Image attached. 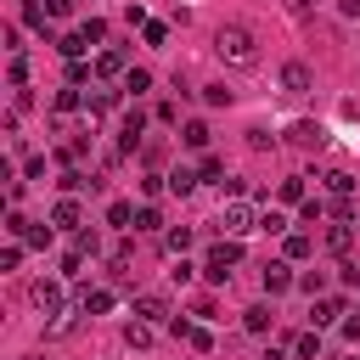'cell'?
<instances>
[{
    "label": "cell",
    "mask_w": 360,
    "mask_h": 360,
    "mask_svg": "<svg viewBox=\"0 0 360 360\" xmlns=\"http://www.w3.org/2000/svg\"><path fill=\"white\" fill-rule=\"evenodd\" d=\"M180 141H186V146H191V152H202V146H208V124H202V118H191V124H186V135H180Z\"/></svg>",
    "instance_id": "obj_21"
},
{
    "label": "cell",
    "mask_w": 360,
    "mask_h": 360,
    "mask_svg": "<svg viewBox=\"0 0 360 360\" xmlns=\"http://www.w3.org/2000/svg\"><path fill=\"white\" fill-rule=\"evenodd\" d=\"M309 84H315V73H309L304 62H287V68H281V90H287V96H304Z\"/></svg>",
    "instance_id": "obj_8"
},
{
    "label": "cell",
    "mask_w": 360,
    "mask_h": 360,
    "mask_svg": "<svg viewBox=\"0 0 360 360\" xmlns=\"http://www.w3.org/2000/svg\"><path fill=\"white\" fill-rule=\"evenodd\" d=\"M73 107H79V90H56V101H51V112H56V118H68Z\"/></svg>",
    "instance_id": "obj_25"
},
{
    "label": "cell",
    "mask_w": 360,
    "mask_h": 360,
    "mask_svg": "<svg viewBox=\"0 0 360 360\" xmlns=\"http://www.w3.org/2000/svg\"><path fill=\"white\" fill-rule=\"evenodd\" d=\"M343 338H349V343H360V315H349V321H343Z\"/></svg>",
    "instance_id": "obj_42"
},
{
    "label": "cell",
    "mask_w": 360,
    "mask_h": 360,
    "mask_svg": "<svg viewBox=\"0 0 360 360\" xmlns=\"http://www.w3.org/2000/svg\"><path fill=\"white\" fill-rule=\"evenodd\" d=\"M214 51H219V62H231V68H253V62H259V39H253L242 22H225V28L214 34Z\"/></svg>",
    "instance_id": "obj_1"
},
{
    "label": "cell",
    "mask_w": 360,
    "mask_h": 360,
    "mask_svg": "<svg viewBox=\"0 0 360 360\" xmlns=\"http://www.w3.org/2000/svg\"><path fill=\"white\" fill-rule=\"evenodd\" d=\"M73 248H79V253H96V248H101V236L84 225V231H73Z\"/></svg>",
    "instance_id": "obj_32"
},
{
    "label": "cell",
    "mask_w": 360,
    "mask_h": 360,
    "mask_svg": "<svg viewBox=\"0 0 360 360\" xmlns=\"http://www.w3.org/2000/svg\"><path fill=\"white\" fill-rule=\"evenodd\" d=\"M259 231H270V236H276V231H287V219L270 208V214H259Z\"/></svg>",
    "instance_id": "obj_37"
},
{
    "label": "cell",
    "mask_w": 360,
    "mask_h": 360,
    "mask_svg": "<svg viewBox=\"0 0 360 360\" xmlns=\"http://www.w3.org/2000/svg\"><path fill=\"white\" fill-rule=\"evenodd\" d=\"M309 315H315V326H332V321H343V298H321Z\"/></svg>",
    "instance_id": "obj_17"
},
{
    "label": "cell",
    "mask_w": 360,
    "mask_h": 360,
    "mask_svg": "<svg viewBox=\"0 0 360 360\" xmlns=\"http://www.w3.org/2000/svg\"><path fill=\"white\" fill-rule=\"evenodd\" d=\"M259 281H264V292L276 298V292H287V287H298V276H292V264L287 259H270L264 270H259Z\"/></svg>",
    "instance_id": "obj_4"
},
{
    "label": "cell",
    "mask_w": 360,
    "mask_h": 360,
    "mask_svg": "<svg viewBox=\"0 0 360 360\" xmlns=\"http://www.w3.org/2000/svg\"><path fill=\"white\" fill-rule=\"evenodd\" d=\"M107 107H118V90H90V118L107 112Z\"/></svg>",
    "instance_id": "obj_26"
},
{
    "label": "cell",
    "mask_w": 360,
    "mask_h": 360,
    "mask_svg": "<svg viewBox=\"0 0 360 360\" xmlns=\"http://www.w3.org/2000/svg\"><path fill=\"white\" fill-rule=\"evenodd\" d=\"M281 202H309V197H304V180H298V174H287V180H281Z\"/></svg>",
    "instance_id": "obj_27"
},
{
    "label": "cell",
    "mask_w": 360,
    "mask_h": 360,
    "mask_svg": "<svg viewBox=\"0 0 360 360\" xmlns=\"http://www.w3.org/2000/svg\"><path fill=\"white\" fill-rule=\"evenodd\" d=\"M22 360H45V354H22Z\"/></svg>",
    "instance_id": "obj_45"
},
{
    "label": "cell",
    "mask_w": 360,
    "mask_h": 360,
    "mask_svg": "<svg viewBox=\"0 0 360 360\" xmlns=\"http://www.w3.org/2000/svg\"><path fill=\"white\" fill-rule=\"evenodd\" d=\"M298 287H304V292H309V298H315V292H321V287H326V276H321V270H304V276H298Z\"/></svg>",
    "instance_id": "obj_36"
},
{
    "label": "cell",
    "mask_w": 360,
    "mask_h": 360,
    "mask_svg": "<svg viewBox=\"0 0 360 360\" xmlns=\"http://www.w3.org/2000/svg\"><path fill=\"white\" fill-rule=\"evenodd\" d=\"M79 34H84V45H101V39H107V22H101V17H84Z\"/></svg>",
    "instance_id": "obj_23"
},
{
    "label": "cell",
    "mask_w": 360,
    "mask_h": 360,
    "mask_svg": "<svg viewBox=\"0 0 360 360\" xmlns=\"http://www.w3.org/2000/svg\"><path fill=\"white\" fill-rule=\"evenodd\" d=\"M141 34H146V45H163V39H169V28H163V22H146Z\"/></svg>",
    "instance_id": "obj_38"
},
{
    "label": "cell",
    "mask_w": 360,
    "mask_h": 360,
    "mask_svg": "<svg viewBox=\"0 0 360 360\" xmlns=\"http://www.w3.org/2000/svg\"><path fill=\"white\" fill-rule=\"evenodd\" d=\"M219 225H225V236H248V231H259V208L248 197H231L225 214H219Z\"/></svg>",
    "instance_id": "obj_3"
},
{
    "label": "cell",
    "mask_w": 360,
    "mask_h": 360,
    "mask_svg": "<svg viewBox=\"0 0 360 360\" xmlns=\"http://www.w3.org/2000/svg\"><path fill=\"white\" fill-rule=\"evenodd\" d=\"M51 225H62V231H84V214H79V202H73V197H62V202L51 208Z\"/></svg>",
    "instance_id": "obj_9"
},
{
    "label": "cell",
    "mask_w": 360,
    "mask_h": 360,
    "mask_svg": "<svg viewBox=\"0 0 360 360\" xmlns=\"http://www.w3.org/2000/svg\"><path fill=\"white\" fill-rule=\"evenodd\" d=\"M135 315H141V321H163V315H169V298H163V292H141V298H135Z\"/></svg>",
    "instance_id": "obj_12"
},
{
    "label": "cell",
    "mask_w": 360,
    "mask_h": 360,
    "mask_svg": "<svg viewBox=\"0 0 360 360\" xmlns=\"http://www.w3.org/2000/svg\"><path fill=\"white\" fill-rule=\"evenodd\" d=\"M56 51H62L68 62H79V56H84L90 45H84V34H62V39H56Z\"/></svg>",
    "instance_id": "obj_19"
},
{
    "label": "cell",
    "mask_w": 360,
    "mask_h": 360,
    "mask_svg": "<svg viewBox=\"0 0 360 360\" xmlns=\"http://www.w3.org/2000/svg\"><path fill=\"white\" fill-rule=\"evenodd\" d=\"M124 343H129V349H152V321H141V315H135V321L124 326Z\"/></svg>",
    "instance_id": "obj_15"
},
{
    "label": "cell",
    "mask_w": 360,
    "mask_h": 360,
    "mask_svg": "<svg viewBox=\"0 0 360 360\" xmlns=\"http://www.w3.org/2000/svg\"><path fill=\"white\" fill-rule=\"evenodd\" d=\"M129 219H135V208H129V202H107V225H118V231H124Z\"/></svg>",
    "instance_id": "obj_28"
},
{
    "label": "cell",
    "mask_w": 360,
    "mask_h": 360,
    "mask_svg": "<svg viewBox=\"0 0 360 360\" xmlns=\"http://www.w3.org/2000/svg\"><path fill=\"white\" fill-rule=\"evenodd\" d=\"M141 135H146V112H129V118H124V135H118V141H124V152H129Z\"/></svg>",
    "instance_id": "obj_18"
},
{
    "label": "cell",
    "mask_w": 360,
    "mask_h": 360,
    "mask_svg": "<svg viewBox=\"0 0 360 360\" xmlns=\"http://www.w3.org/2000/svg\"><path fill=\"white\" fill-rule=\"evenodd\" d=\"M349 248H354V225H349V219H332V225H326V253L349 259Z\"/></svg>",
    "instance_id": "obj_7"
},
{
    "label": "cell",
    "mask_w": 360,
    "mask_h": 360,
    "mask_svg": "<svg viewBox=\"0 0 360 360\" xmlns=\"http://www.w3.org/2000/svg\"><path fill=\"white\" fill-rule=\"evenodd\" d=\"M242 326H248V332H264V326H270V309H264V304H253V309L242 315Z\"/></svg>",
    "instance_id": "obj_29"
},
{
    "label": "cell",
    "mask_w": 360,
    "mask_h": 360,
    "mask_svg": "<svg viewBox=\"0 0 360 360\" xmlns=\"http://www.w3.org/2000/svg\"><path fill=\"white\" fill-rule=\"evenodd\" d=\"M309 6H315V0H287V11H298V17H304Z\"/></svg>",
    "instance_id": "obj_44"
},
{
    "label": "cell",
    "mask_w": 360,
    "mask_h": 360,
    "mask_svg": "<svg viewBox=\"0 0 360 360\" xmlns=\"http://www.w3.org/2000/svg\"><path fill=\"white\" fill-rule=\"evenodd\" d=\"M321 186H326L332 197H349V191H354V174H349V169H326V174H321Z\"/></svg>",
    "instance_id": "obj_14"
},
{
    "label": "cell",
    "mask_w": 360,
    "mask_h": 360,
    "mask_svg": "<svg viewBox=\"0 0 360 360\" xmlns=\"http://www.w3.org/2000/svg\"><path fill=\"white\" fill-rule=\"evenodd\" d=\"M287 141H292L298 152H321V146H326V129H321V124H309V118H298V124L287 129Z\"/></svg>",
    "instance_id": "obj_5"
},
{
    "label": "cell",
    "mask_w": 360,
    "mask_h": 360,
    "mask_svg": "<svg viewBox=\"0 0 360 360\" xmlns=\"http://www.w3.org/2000/svg\"><path fill=\"white\" fill-rule=\"evenodd\" d=\"M186 248H191V231H186V225H174V231H163V253H174V259H186Z\"/></svg>",
    "instance_id": "obj_16"
},
{
    "label": "cell",
    "mask_w": 360,
    "mask_h": 360,
    "mask_svg": "<svg viewBox=\"0 0 360 360\" xmlns=\"http://www.w3.org/2000/svg\"><path fill=\"white\" fill-rule=\"evenodd\" d=\"M6 73H11V84H17V90H28V56H11V68H6Z\"/></svg>",
    "instance_id": "obj_30"
},
{
    "label": "cell",
    "mask_w": 360,
    "mask_h": 360,
    "mask_svg": "<svg viewBox=\"0 0 360 360\" xmlns=\"http://www.w3.org/2000/svg\"><path fill=\"white\" fill-rule=\"evenodd\" d=\"M292 354H298V360H315V354H321V338H315V332H298Z\"/></svg>",
    "instance_id": "obj_24"
},
{
    "label": "cell",
    "mask_w": 360,
    "mask_h": 360,
    "mask_svg": "<svg viewBox=\"0 0 360 360\" xmlns=\"http://www.w3.org/2000/svg\"><path fill=\"white\" fill-rule=\"evenodd\" d=\"M124 90H129V96H146V90H152V73H146V68H129V73H124Z\"/></svg>",
    "instance_id": "obj_20"
},
{
    "label": "cell",
    "mask_w": 360,
    "mask_h": 360,
    "mask_svg": "<svg viewBox=\"0 0 360 360\" xmlns=\"http://www.w3.org/2000/svg\"><path fill=\"white\" fill-rule=\"evenodd\" d=\"M304 253H309V236L292 231V236H287V259H304Z\"/></svg>",
    "instance_id": "obj_35"
},
{
    "label": "cell",
    "mask_w": 360,
    "mask_h": 360,
    "mask_svg": "<svg viewBox=\"0 0 360 360\" xmlns=\"http://www.w3.org/2000/svg\"><path fill=\"white\" fill-rule=\"evenodd\" d=\"M202 101H208V107H231V90H225V84H208Z\"/></svg>",
    "instance_id": "obj_33"
},
{
    "label": "cell",
    "mask_w": 360,
    "mask_h": 360,
    "mask_svg": "<svg viewBox=\"0 0 360 360\" xmlns=\"http://www.w3.org/2000/svg\"><path fill=\"white\" fill-rule=\"evenodd\" d=\"M84 79H90V68H84V56H79V62H68V84H84Z\"/></svg>",
    "instance_id": "obj_39"
},
{
    "label": "cell",
    "mask_w": 360,
    "mask_h": 360,
    "mask_svg": "<svg viewBox=\"0 0 360 360\" xmlns=\"http://www.w3.org/2000/svg\"><path fill=\"white\" fill-rule=\"evenodd\" d=\"M163 219H158V208H135V231H158Z\"/></svg>",
    "instance_id": "obj_34"
},
{
    "label": "cell",
    "mask_w": 360,
    "mask_h": 360,
    "mask_svg": "<svg viewBox=\"0 0 360 360\" xmlns=\"http://www.w3.org/2000/svg\"><path fill=\"white\" fill-rule=\"evenodd\" d=\"M6 231H11V236H22V242H34V248H51V225H28L22 214H11V219H6Z\"/></svg>",
    "instance_id": "obj_6"
},
{
    "label": "cell",
    "mask_w": 360,
    "mask_h": 360,
    "mask_svg": "<svg viewBox=\"0 0 360 360\" xmlns=\"http://www.w3.org/2000/svg\"><path fill=\"white\" fill-rule=\"evenodd\" d=\"M236 264H242V242L231 236V242H214V248H208V259H202V276L219 287V281H231V270H236Z\"/></svg>",
    "instance_id": "obj_2"
},
{
    "label": "cell",
    "mask_w": 360,
    "mask_h": 360,
    "mask_svg": "<svg viewBox=\"0 0 360 360\" xmlns=\"http://www.w3.org/2000/svg\"><path fill=\"white\" fill-rule=\"evenodd\" d=\"M79 309H84V315H107V309H112V292H107V287H84V292H79Z\"/></svg>",
    "instance_id": "obj_11"
},
{
    "label": "cell",
    "mask_w": 360,
    "mask_h": 360,
    "mask_svg": "<svg viewBox=\"0 0 360 360\" xmlns=\"http://www.w3.org/2000/svg\"><path fill=\"white\" fill-rule=\"evenodd\" d=\"M186 343H191V349H208V343H214V338H208V332H202V326H186Z\"/></svg>",
    "instance_id": "obj_40"
},
{
    "label": "cell",
    "mask_w": 360,
    "mask_h": 360,
    "mask_svg": "<svg viewBox=\"0 0 360 360\" xmlns=\"http://www.w3.org/2000/svg\"><path fill=\"white\" fill-rule=\"evenodd\" d=\"M129 68H124V51H101L96 56V79H124Z\"/></svg>",
    "instance_id": "obj_13"
},
{
    "label": "cell",
    "mask_w": 360,
    "mask_h": 360,
    "mask_svg": "<svg viewBox=\"0 0 360 360\" xmlns=\"http://www.w3.org/2000/svg\"><path fill=\"white\" fill-rule=\"evenodd\" d=\"M191 186H197V169H174V174H169V191H174V197H191Z\"/></svg>",
    "instance_id": "obj_22"
},
{
    "label": "cell",
    "mask_w": 360,
    "mask_h": 360,
    "mask_svg": "<svg viewBox=\"0 0 360 360\" xmlns=\"http://www.w3.org/2000/svg\"><path fill=\"white\" fill-rule=\"evenodd\" d=\"M34 304L45 315H62V281H34Z\"/></svg>",
    "instance_id": "obj_10"
},
{
    "label": "cell",
    "mask_w": 360,
    "mask_h": 360,
    "mask_svg": "<svg viewBox=\"0 0 360 360\" xmlns=\"http://www.w3.org/2000/svg\"><path fill=\"white\" fill-rule=\"evenodd\" d=\"M197 180H219V186H225V163H219V158H202V169H197Z\"/></svg>",
    "instance_id": "obj_31"
},
{
    "label": "cell",
    "mask_w": 360,
    "mask_h": 360,
    "mask_svg": "<svg viewBox=\"0 0 360 360\" xmlns=\"http://www.w3.org/2000/svg\"><path fill=\"white\" fill-rule=\"evenodd\" d=\"M45 11H51V17H68V11H73V0H45Z\"/></svg>",
    "instance_id": "obj_41"
},
{
    "label": "cell",
    "mask_w": 360,
    "mask_h": 360,
    "mask_svg": "<svg viewBox=\"0 0 360 360\" xmlns=\"http://www.w3.org/2000/svg\"><path fill=\"white\" fill-rule=\"evenodd\" d=\"M338 11L343 17H360V0H338Z\"/></svg>",
    "instance_id": "obj_43"
}]
</instances>
